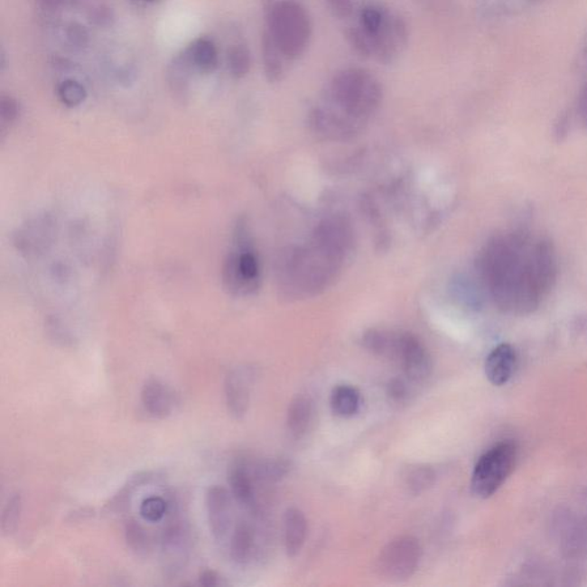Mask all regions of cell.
Masks as SVG:
<instances>
[{"label": "cell", "instance_id": "cell-1", "mask_svg": "<svg viewBox=\"0 0 587 587\" xmlns=\"http://www.w3.org/2000/svg\"><path fill=\"white\" fill-rule=\"evenodd\" d=\"M478 271L498 308L509 313H529L555 282L554 250L550 242L525 233L505 234L484 247Z\"/></svg>", "mask_w": 587, "mask_h": 587}, {"label": "cell", "instance_id": "cell-2", "mask_svg": "<svg viewBox=\"0 0 587 587\" xmlns=\"http://www.w3.org/2000/svg\"><path fill=\"white\" fill-rule=\"evenodd\" d=\"M354 245L346 219L330 217L318 224L304 245L288 249L280 258L278 283L288 299H309L325 292L338 279Z\"/></svg>", "mask_w": 587, "mask_h": 587}, {"label": "cell", "instance_id": "cell-3", "mask_svg": "<svg viewBox=\"0 0 587 587\" xmlns=\"http://www.w3.org/2000/svg\"><path fill=\"white\" fill-rule=\"evenodd\" d=\"M382 97V85L373 72L347 68L327 85L321 104L309 114V126L322 138L347 142L364 130L380 107Z\"/></svg>", "mask_w": 587, "mask_h": 587}, {"label": "cell", "instance_id": "cell-4", "mask_svg": "<svg viewBox=\"0 0 587 587\" xmlns=\"http://www.w3.org/2000/svg\"><path fill=\"white\" fill-rule=\"evenodd\" d=\"M266 31L289 61L301 58L308 49L312 27L308 12L297 0H279L267 7Z\"/></svg>", "mask_w": 587, "mask_h": 587}, {"label": "cell", "instance_id": "cell-5", "mask_svg": "<svg viewBox=\"0 0 587 587\" xmlns=\"http://www.w3.org/2000/svg\"><path fill=\"white\" fill-rule=\"evenodd\" d=\"M222 278L224 288L233 296H252L261 287V264L244 222L237 225L234 247L225 259Z\"/></svg>", "mask_w": 587, "mask_h": 587}, {"label": "cell", "instance_id": "cell-6", "mask_svg": "<svg viewBox=\"0 0 587 587\" xmlns=\"http://www.w3.org/2000/svg\"><path fill=\"white\" fill-rule=\"evenodd\" d=\"M167 522L160 536V563L164 577L173 580L190 563L193 550L192 527L182 517L177 501L168 499Z\"/></svg>", "mask_w": 587, "mask_h": 587}, {"label": "cell", "instance_id": "cell-7", "mask_svg": "<svg viewBox=\"0 0 587 587\" xmlns=\"http://www.w3.org/2000/svg\"><path fill=\"white\" fill-rule=\"evenodd\" d=\"M517 461V446L500 442L479 459L471 475V491L482 499L495 495L512 473Z\"/></svg>", "mask_w": 587, "mask_h": 587}, {"label": "cell", "instance_id": "cell-8", "mask_svg": "<svg viewBox=\"0 0 587 587\" xmlns=\"http://www.w3.org/2000/svg\"><path fill=\"white\" fill-rule=\"evenodd\" d=\"M423 548L412 536H401L391 540L377 557L378 575L391 582L406 581L419 567Z\"/></svg>", "mask_w": 587, "mask_h": 587}, {"label": "cell", "instance_id": "cell-9", "mask_svg": "<svg viewBox=\"0 0 587 587\" xmlns=\"http://www.w3.org/2000/svg\"><path fill=\"white\" fill-rule=\"evenodd\" d=\"M389 359L397 360L408 380L415 384L427 380L433 372V359L428 349L418 336L407 331H394Z\"/></svg>", "mask_w": 587, "mask_h": 587}, {"label": "cell", "instance_id": "cell-10", "mask_svg": "<svg viewBox=\"0 0 587 587\" xmlns=\"http://www.w3.org/2000/svg\"><path fill=\"white\" fill-rule=\"evenodd\" d=\"M373 57L385 65L394 63L405 50L408 31L401 16L387 10L384 24L372 35Z\"/></svg>", "mask_w": 587, "mask_h": 587}, {"label": "cell", "instance_id": "cell-11", "mask_svg": "<svg viewBox=\"0 0 587 587\" xmlns=\"http://www.w3.org/2000/svg\"><path fill=\"white\" fill-rule=\"evenodd\" d=\"M254 377L250 368H232L225 377V403L234 419L240 420L248 412Z\"/></svg>", "mask_w": 587, "mask_h": 587}, {"label": "cell", "instance_id": "cell-12", "mask_svg": "<svg viewBox=\"0 0 587 587\" xmlns=\"http://www.w3.org/2000/svg\"><path fill=\"white\" fill-rule=\"evenodd\" d=\"M206 508L212 537L215 542L222 543L232 525V498L227 489L220 486L208 489Z\"/></svg>", "mask_w": 587, "mask_h": 587}, {"label": "cell", "instance_id": "cell-13", "mask_svg": "<svg viewBox=\"0 0 587 587\" xmlns=\"http://www.w3.org/2000/svg\"><path fill=\"white\" fill-rule=\"evenodd\" d=\"M144 411L155 419H165L172 415L177 405V396L168 385L157 377H148L142 388Z\"/></svg>", "mask_w": 587, "mask_h": 587}, {"label": "cell", "instance_id": "cell-14", "mask_svg": "<svg viewBox=\"0 0 587 587\" xmlns=\"http://www.w3.org/2000/svg\"><path fill=\"white\" fill-rule=\"evenodd\" d=\"M517 351L510 344L503 343L493 349L486 360V376L493 386L508 384L517 368Z\"/></svg>", "mask_w": 587, "mask_h": 587}, {"label": "cell", "instance_id": "cell-15", "mask_svg": "<svg viewBox=\"0 0 587 587\" xmlns=\"http://www.w3.org/2000/svg\"><path fill=\"white\" fill-rule=\"evenodd\" d=\"M228 483L232 496L238 503L248 508H256L253 470L245 459H239L229 468Z\"/></svg>", "mask_w": 587, "mask_h": 587}, {"label": "cell", "instance_id": "cell-16", "mask_svg": "<svg viewBox=\"0 0 587 587\" xmlns=\"http://www.w3.org/2000/svg\"><path fill=\"white\" fill-rule=\"evenodd\" d=\"M163 476L161 471H139V473L130 476L121 490H118L116 495H114L112 499L105 505L104 512L107 514L125 512L127 506L130 505L135 491L144 486H148V484L159 482V480L163 479Z\"/></svg>", "mask_w": 587, "mask_h": 587}, {"label": "cell", "instance_id": "cell-17", "mask_svg": "<svg viewBox=\"0 0 587 587\" xmlns=\"http://www.w3.org/2000/svg\"><path fill=\"white\" fill-rule=\"evenodd\" d=\"M308 535V521L304 513L296 508L286 510L284 517V548L289 557L300 554Z\"/></svg>", "mask_w": 587, "mask_h": 587}, {"label": "cell", "instance_id": "cell-18", "mask_svg": "<svg viewBox=\"0 0 587 587\" xmlns=\"http://www.w3.org/2000/svg\"><path fill=\"white\" fill-rule=\"evenodd\" d=\"M262 57L264 74H266L267 82H282L284 76H286L287 68L291 61L280 50L279 46L276 45L274 38H272L266 29L262 38Z\"/></svg>", "mask_w": 587, "mask_h": 587}, {"label": "cell", "instance_id": "cell-19", "mask_svg": "<svg viewBox=\"0 0 587 587\" xmlns=\"http://www.w3.org/2000/svg\"><path fill=\"white\" fill-rule=\"evenodd\" d=\"M195 71L210 74L219 66V51L210 38L201 37L185 50Z\"/></svg>", "mask_w": 587, "mask_h": 587}, {"label": "cell", "instance_id": "cell-20", "mask_svg": "<svg viewBox=\"0 0 587 587\" xmlns=\"http://www.w3.org/2000/svg\"><path fill=\"white\" fill-rule=\"evenodd\" d=\"M185 51L173 57L169 63L167 70V79L170 90L174 93L178 99L184 100L189 93L191 79L194 72Z\"/></svg>", "mask_w": 587, "mask_h": 587}, {"label": "cell", "instance_id": "cell-21", "mask_svg": "<svg viewBox=\"0 0 587 587\" xmlns=\"http://www.w3.org/2000/svg\"><path fill=\"white\" fill-rule=\"evenodd\" d=\"M331 412L340 418H351L360 411L363 398L359 389L350 385L336 386L331 394Z\"/></svg>", "mask_w": 587, "mask_h": 587}, {"label": "cell", "instance_id": "cell-22", "mask_svg": "<svg viewBox=\"0 0 587 587\" xmlns=\"http://www.w3.org/2000/svg\"><path fill=\"white\" fill-rule=\"evenodd\" d=\"M313 418V404L306 396H297L289 404L287 412V428L295 438L304 436L309 431Z\"/></svg>", "mask_w": 587, "mask_h": 587}, {"label": "cell", "instance_id": "cell-23", "mask_svg": "<svg viewBox=\"0 0 587 587\" xmlns=\"http://www.w3.org/2000/svg\"><path fill=\"white\" fill-rule=\"evenodd\" d=\"M255 550V531L250 523H238L229 543V554L237 564L244 565L252 559Z\"/></svg>", "mask_w": 587, "mask_h": 587}, {"label": "cell", "instance_id": "cell-24", "mask_svg": "<svg viewBox=\"0 0 587 587\" xmlns=\"http://www.w3.org/2000/svg\"><path fill=\"white\" fill-rule=\"evenodd\" d=\"M540 0H480L479 12L484 19H503L520 14Z\"/></svg>", "mask_w": 587, "mask_h": 587}, {"label": "cell", "instance_id": "cell-25", "mask_svg": "<svg viewBox=\"0 0 587 587\" xmlns=\"http://www.w3.org/2000/svg\"><path fill=\"white\" fill-rule=\"evenodd\" d=\"M125 537L127 547L138 556H146L152 550V537L146 527L135 518L126 521Z\"/></svg>", "mask_w": 587, "mask_h": 587}, {"label": "cell", "instance_id": "cell-26", "mask_svg": "<svg viewBox=\"0 0 587 587\" xmlns=\"http://www.w3.org/2000/svg\"><path fill=\"white\" fill-rule=\"evenodd\" d=\"M405 484L414 495H420L435 483L436 473L433 467L428 465H418L408 468L407 473L404 476Z\"/></svg>", "mask_w": 587, "mask_h": 587}, {"label": "cell", "instance_id": "cell-27", "mask_svg": "<svg viewBox=\"0 0 587 587\" xmlns=\"http://www.w3.org/2000/svg\"><path fill=\"white\" fill-rule=\"evenodd\" d=\"M228 66L233 79L246 78L252 67V55H250L249 49L242 44L233 45L228 50Z\"/></svg>", "mask_w": 587, "mask_h": 587}, {"label": "cell", "instance_id": "cell-28", "mask_svg": "<svg viewBox=\"0 0 587 587\" xmlns=\"http://www.w3.org/2000/svg\"><path fill=\"white\" fill-rule=\"evenodd\" d=\"M57 96L67 107H78L87 99L88 92L79 80L68 79L57 85Z\"/></svg>", "mask_w": 587, "mask_h": 587}, {"label": "cell", "instance_id": "cell-29", "mask_svg": "<svg viewBox=\"0 0 587 587\" xmlns=\"http://www.w3.org/2000/svg\"><path fill=\"white\" fill-rule=\"evenodd\" d=\"M391 341H393V331H389L373 329L363 335L364 348L374 356L388 359Z\"/></svg>", "mask_w": 587, "mask_h": 587}, {"label": "cell", "instance_id": "cell-30", "mask_svg": "<svg viewBox=\"0 0 587 587\" xmlns=\"http://www.w3.org/2000/svg\"><path fill=\"white\" fill-rule=\"evenodd\" d=\"M23 496L20 493H13L8 498L5 508L3 509L2 514V533L4 536H10L14 533L16 526H18L23 513Z\"/></svg>", "mask_w": 587, "mask_h": 587}, {"label": "cell", "instance_id": "cell-31", "mask_svg": "<svg viewBox=\"0 0 587 587\" xmlns=\"http://www.w3.org/2000/svg\"><path fill=\"white\" fill-rule=\"evenodd\" d=\"M255 480H266V482H275L282 480L288 473L289 463L283 459L259 462L252 467Z\"/></svg>", "mask_w": 587, "mask_h": 587}, {"label": "cell", "instance_id": "cell-32", "mask_svg": "<svg viewBox=\"0 0 587 587\" xmlns=\"http://www.w3.org/2000/svg\"><path fill=\"white\" fill-rule=\"evenodd\" d=\"M169 510V501L161 496H151L144 498L140 504V517L147 522H160L167 517Z\"/></svg>", "mask_w": 587, "mask_h": 587}, {"label": "cell", "instance_id": "cell-33", "mask_svg": "<svg viewBox=\"0 0 587 587\" xmlns=\"http://www.w3.org/2000/svg\"><path fill=\"white\" fill-rule=\"evenodd\" d=\"M346 38L349 45L359 53L360 57L371 58L373 57V41L372 35L365 32L360 25H354L349 27L346 31Z\"/></svg>", "mask_w": 587, "mask_h": 587}, {"label": "cell", "instance_id": "cell-34", "mask_svg": "<svg viewBox=\"0 0 587 587\" xmlns=\"http://www.w3.org/2000/svg\"><path fill=\"white\" fill-rule=\"evenodd\" d=\"M387 10L377 5H368L361 8L359 25L368 32L369 35H374L384 24Z\"/></svg>", "mask_w": 587, "mask_h": 587}, {"label": "cell", "instance_id": "cell-35", "mask_svg": "<svg viewBox=\"0 0 587 587\" xmlns=\"http://www.w3.org/2000/svg\"><path fill=\"white\" fill-rule=\"evenodd\" d=\"M63 37H65L67 44L76 51L87 48L89 40H90L87 29L78 23H68L63 31Z\"/></svg>", "mask_w": 587, "mask_h": 587}, {"label": "cell", "instance_id": "cell-36", "mask_svg": "<svg viewBox=\"0 0 587 587\" xmlns=\"http://www.w3.org/2000/svg\"><path fill=\"white\" fill-rule=\"evenodd\" d=\"M387 396L395 404L405 403L410 397V387L401 377L391 378L387 385Z\"/></svg>", "mask_w": 587, "mask_h": 587}, {"label": "cell", "instance_id": "cell-37", "mask_svg": "<svg viewBox=\"0 0 587 587\" xmlns=\"http://www.w3.org/2000/svg\"><path fill=\"white\" fill-rule=\"evenodd\" d=\"M20 107L18 101L12 97H3L0 104V114H2L3 122L12 123L19 116Z\"/></svg>", "mask_w": 587, "mask_h": 587}, {"label": "cell", "instance_id": "cell-38", "mask_svg": "<svg viewBox=\"0 0 587 587\" xmlns=\"http://www.w3.org/2000/svg\"><path fill=\"white\" fill-rule=\"evenodd\" d=\"M327 6L336 18L348 19L354 11L352 0H325Z\"/></svg>", "mask_w": 587, "mask_h": 587}, {"label": "cell", "instance_id": "cell-39", "mask_svg": "<svg viewBox=\"0 0 587 587\" xmlns=\"http://www.w3.org/2000/svg\"><path fill=\"white\" fill-rule=\"evenodd\" d=\"M199 584L204 587H215L224 585L222 577L214 570H203L199 576Z\"/></svg>", "mask_w": 587, "mask_h": 587}, {"label": "cell", "instance_id": "cell-40", "mask_svg": "<svg viewBox=\"0 0 587 587\" xmlns=\"http://www.w3.org/2000/svg\"><path fill=\"white\" fill-rule=\"evenodd\" d=\"M578 109H580L582 121L587 125V82L581 92L580 101H578Z\"/></svg>", "mask_w": 587, "mask_h": 587}, {"label": "cell", "instance_id": "cell-41", "mask_svg": "<svg viewBox=\"0 0 587 587\" xmlns=\"http://www.w3.org/2000/svg\"><path fill=\"white\" fill-rule=\"evenodd\" d=\"M582 54H584V59L587 62V32L585 35L584 44H582Z\"/></svg>", "mask_w": 587, "mask_h": 587}, {"label": "cell", "instance_id": "cell-42", "mask_svg": "<svg viewBox=\"0 0 587 587\" xmlns=\"http://www.w3.org/2000/svg\"><path fill=\"white\" fill-rule=\"evenodd\" d=\"M138 2L152 3V2H155V0H138Z\"/></svg>", "mask_w": 587, "mask_h": 587}]
</instances>
